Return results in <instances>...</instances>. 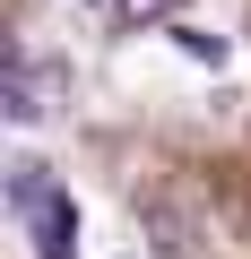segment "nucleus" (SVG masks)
I'll return each instance as SVG.
<instances>
[{"mask_svg": "<svg viewBox=\"0 0 251 259\" xmlns=\"http://www.w3.org/2000/svg\"><path fill=\"white\" fill-rule=\"evenodd\" d=\"M9 216L35 233V259H78V199L44 156H9Z\"/></svg>", "mask_w": 251, "mask_h": 259, "instance_id": "1", "label": "nucleus"}, {"mask_svg": "<svg viewBox=\"0 0 251 259\" xmlns=\"http://www.w3.org/2000/svg\"><path fill=\"white\" fill-rule=\"evenodd\" d=\"M52 104H61V61L9 52V69H0V112H9V121H44Z\"/></svg>", "mask_w": 251, "mask_h": 259, "instance_id": "2", "label": "nucleus"}, {"mask_svg": "<svg viewBox=\"0 0 251 259\" xmlns=\"http://www.w3.org/2000/svg\"><path fill=\"white\" fill-rule=\"evenodd\" d=\"M173 44H182L199 69H225V61H234V35H217V26H173Z\"/></svg>", "mask_w": 251, "mask_h": 259, "instance_id": "3", "label": "nucleus"}, {"mask_svg": "<svg viewBox=\"0 0 251 259\" xmlns=\"http://www.w3.org/2000/svg\"><path fill=\"white\" fill-rule=\"evenodd\" d=\"M148 18H173V0H121V26H148Z\"/></svg>", "mask_w": 251, "mask_h": 259, "instance_id": "4", "label": "nucleus"}, {"mask_svg": "<svg viewBox=\"0 0 251 259\" xmlns=\"http://www.w3.org/2000/svg\"><path fill=\"white\" fill-rule=\"evenodd\" d=\"M78 9H104V0H78Z\"/></svg>", "mask_w": 251, "mask_h": 259, "instance_id": "5", "label": "nucleus"}]
</instances>
